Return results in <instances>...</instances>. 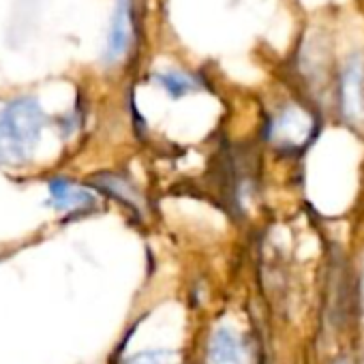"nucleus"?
Wrapping results in <instances>:
<instances>
[{
  "mask_svg": "<svg viewBox=\"0 0 364 364\" xmlns=\"http://www.w3.org/2000/svg\"><path fill=\"white\" fill-rule=\"evenodd\" d=\"M46 116L33 97H20L0 112V165H24L33 159Z\"/></svg>",
  "mask_w": 364,
  "mask_h": 364,
  "instance_id": "f257e3e1",
  "label": "nucleus"
},
{
  "mask_svg": "<svg viewBox=\"0 0 364 364\" xmlns=\"http://www.w3.org/2000/svg\"><path fill=\"white\" fill-rule=\"evenodd\" d=\"M360 291H362V302H364V264H362V279H360Z\"/></svg>",
  "mask_w": 364,
  "mask_h": 364,
  "instance_id": "1a4fd4ad",
  "label": "nucleus"
},
{
  "mask_svg": "<svg viewBox=\"0 0 364 364\" xmlns=\"http://www.w3.org/2000/svg\"><path fill=\"white\" fill-rule=\"evenodd\" d=\"M319 122L315 114L302 103L281 105L266 127L268 141L283 152L304 150L317 135Z\"/></svg>",
  "mask_w": 364,
  "mask_h": 364,
  "instance_id": "f03ea898",
  "label": "nucleus"
},
{
  "mask_svg": "<svg viewBox=\"0 0 364 364\" xmlns=\"http://www.w3.org/2000/svg\"><path fill=\"white\" fill-rule=\"evenodd\" d=\"M154 84L169 97V99H182L196 90L202 88V80L193 73L185 71H165V73H154L152 75Z\"/></svg>",
  "mask_w": 364,
  "mask_h": 364,
  "instance_id": "0eeeda50",
  "label": "nucleus"
},
{
  "mask_svg": "<svg viewBox=\"0 0 364 364\" xmlns=\"http://www.w3.org/2000/svg\"><path fill=\"white\" fill-rule=\"evenodd\" d=\"M208 358H210V364H242L238 341L228 328H219L213 334Z\"/></svg>",
  "mask_w": 364,
  "mask_h": 364,
  "instance_id": "6e6552de",
  "label": "nucleus"
},
{
  "mask_svg": "<svg viewBox=\"0 0 364 364\" xmlns=\"http://www.w3.org/2000/svg\"><path fill=\"white\" fill-rule=\"evenodd\" d=\"M48 191H50V204L63 213H82V210L95 208V204H97L95 196L88 189L73 185V182L67 178L50 180Z\"/></svg>",
  "mask_w": 364,
  "mask_h": 364,
  "instance_id": "39448f33",
  "label": "nucleus"
},
{
  "mask_svg": "<svg viewBox=\"0 0 364 364\" xmlns=\"http://www.w3.org/2000/svg\"><path fill=\"white\" fill-rule=\"evenodd\" d=\"M90 185L95 189H99L101 193L122 202L124 206H129L135 213L144 210V198H141L139 189L122 173H99L90 180Z\"/></svg>",
  "mask_w": 364,
  "mask_h": 364,
  "instance_id": "423d86ee",
  "label": "nucleus"
},
{
  "mask_svg": "<svg viewBox=\"0 0 364 364\" xmlns=\"http://www.w3.org/2000/svg\"><path fill=\"white\" fill-rule=\"evenodd\" d=\"M338 101L343 120L349 124L364 122V60L360 56H351L341 71Z\"/></svg>",
  "mask_w": 364,
  "mask_h": 364,
  "instance_id": "7ed1b4c3",
  "label": "nucleus"
},
{
  "mask_svg": "<svg viewBox=\"0 0 364 364\" xmlns=\"http://www.w3.org/2000/svg\"><path fill=\"white\" fill-rule=\"evenodd\" d=\"M133 43V0H116L112 16L107 43H105V63H118Z\"/></svg>",
  "mask_w": 364,
  "mask_h": 364,
  "instance_id": "20e7f679",
  "label": "nucleus"
}]
</instances>
